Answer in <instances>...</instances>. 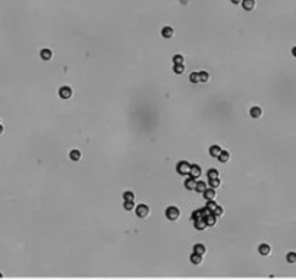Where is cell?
I'll return each mask as SVG.
<instances>
[{
    "label": "cell",
    "mask_w": 296,
    "mask_h": 280,
    "mask_svg": "<svg viewBox=\"0 0 296 280\" xmlns=\"http://www.w3.org/2000/svg\"><path fill=\"white\" fill-rule=\"evenodd\" d=\"M166 218L169 220V221H175V220H178L179 218V215H181V211L176 208V206H168V209H166Z\"/></svg>",
    "instance_id": "1"
},
{
    "label": "cell",
    "mask_w": 296,
    "mask_h": 280,
    "mask_svg": "<svg viewBox=\"0 0 296 280\" xmlns=\"http://www.w3.org/2000/svg\"><path fill=\"white\" fill-rule=\"evenodd\" d=\"M189 169H191V165L188 162H179L178 165H176V172L179 175H189Z\"/></svg>",
    "instance_id": "2"
},
{
    "label": "cell",
    "mask_w": 296,
    "mask_h": 280,
    "mask_svg": "<svg viewBox=\"0 0 296 280\" xmlns=\"http://www.w3.org/2000/svg\"><path fill=\"white\" fill-rule=\"evenodd\" d=\"M136 215L140 217V218H146L149 215V206L145 205V204H140L136 206Z\"/></svg>",
    "instance_id": "3"
},
{
    "label": "cell",
    "mask_w": 296,
    "mask_h": 280,
    "mask_svg": "<svg viewBox=\"0 0 296 280\" xmlns=\"http://www.w3.org/2000/svg\"><path fill=\"white\" fill-rule=\"evenodd\" d=\"M71 96H72V90H71V87H61V90H59V97H61V98L68 100Z\"/></svg>",
    "instance_id": "4"
},
{
    "label": "cell",
    "mask_w": 296,
    "mask_h": 280,
    "mask_svg": "<svg viewBox=\"0 0 296 280\" xmlns=\"http://www.w3.org/2000/svg\"><path fill=\"white\" fill-rule=\"evenodd\" d=\"M201 173H202V172H201V168H199L198 165H192V166H191V169H189V176H191V178H195V179H196V178L201 176Z\"/></svg>",
    "instance_id": "5"
},
{
    "label": "cell",
    "mask_w": 296,
    "mask_h": 280,
    "mask_svg": "<svg viewBox=\"0 0 296 280\" xmlns=\"http://www.w3.org/2000/svg\"><path fill=\"white\" fill-rule=\"evenodd\" d=\"M202 195H204V198H205L207 201L215 199V189H212V188H207L205 191L202 192Z\"/></svg>",
    "instance_id": "6"
},
{
    "label": "cell",
    "mask_w": 296,
    "mask_h": 280,
    "mask_svg": "<svg viewBox=\"0 0 296 280\" xmlns=\"http://www.w3.org/2000/svg\"><path fill=\"white\" fill-rule=\"evenodd\" d=\"M195 185H196V179L195 178H188L186 180H185V188L188 189V191H192V189H195Z\"/></svg>",
    "instance_id": "7"
},
{
    "label": "cell",
    "mask_w": 296,
    "mask_h": 280,
    "mask_svg": "<svg viewBox=\"0 0 296 280\" xmlns=\"http://www.w3.org/2000/svg\"><path fill=\"white\" fill-rule=\"evenodd\" d=\"M241 5L244 10H253L254 7V0H241Z\"/></svg>",
    "instance_id": "8"
},
{
    "label": "cell",
    "mask_w": 296,
    "mask_h": 280,
    "mask_svg": "<svg viewBox=\"0 0 296 280\" xmlns=\"http://www.w3.org/2000/svg\"><path fill=\"white\" fill-rule=\"evenodd\" d=\"M204 221H205L207 227H212V225H215V222H217V217H214L212 214H210V215H207L205 218H204Z\"/></svg>",
    "instance_id": "9"
},
{
    "label": "cell",
    "mask_w": 296,
    "mask_h": 280,
    "mask_svg": "<svg viewBox=\"0 0 296 280\" xmlns=\"http://www.w3.org/2000/svg\"><path fill=\"white\" fill-rule=\"evenodd\" d=\"M221 147L220 146H217V145H212L211 147H210V155L212 156V157H218V155L221 153Z\"/></svg>",
    "instance_id": "10"
},
{
    "label": "cell",
    "mask_w": 296,
    "mask_h": 280,
    "mask_svg": "<svg viewBox=\"0 0 296 280\" xmlns=\"http://www.w3.org/2000/svg\"><path fill=\"white\" fill-rule=\"evenodd\" d=\"M40 58L43 61H49L52 58V51L51 49H42L40 51Z\"/></svg>",
    "instance_id": "11"
},
{
    "label": "cell",
    "mask_w": 296,
    "mask_h": 280,
    "mask_svg": "<svg viewBox=\"0 0 296 280\" xmlns=\"http://www.w3.org/2000/svg\"><path fill=\"white\" fill-rule=\"evenodd\" d=\"M218 160L222 162V163L228 162V160H230V153L227 152V150H221V153L218 155Z\"/></svg>",
    "instance_id": "12"
},
{
    "label": "cell",
    "mask_w": 296,
    "mask_h": 280,
    "mask_svg": "<svg viewBox=\"0 0 296 280\" xmlns=\"http://www.w3.org/2000/svg\"><path fill=\"white\" fill-rule=\"evenodd\" d=\"M250 115H252L253 119L261 117V108H260V107H253L252 110H250Z\"/></svg>",
    "instance_id": "13"
},
{
    "label": "cell",
    "mask_w": 296,
    "mask_h": 280,
    "mask_svg": "<svg viewBox=\"0 0 296 280\" xmlns=\"http://www.w3.org/2000/svg\"><path fill=\"white\" fill-rule=\"evenodd\" d=\"M208 188L207 186V183H204L202 180H196V185H195V191H198L199 194H202L204 191H205Z\"/></svg>",
    "instance_id": "14"
},
{
    "label": "cell",
    "mask_w": 296,
    "mask_h": 280,
    "mask_svg": "<svg viewBox=\"0 0 296 280\" xmlns=\"http://www.w3.org/2000/svg\"><path fill=\"white\" fill-rule=\"evenodd\" d=\"M201 261H202V255L201 254H196V253L191 254V263L192 264H201Z\"/></svg>",
    "instance_id": "15"
},
{
    "label": "cell",
    "mask_w": 296,
    "mask_h": 280,
    "mask_svg": "<svg viewBox=\"0 0 296 280\" xmlns=\"http://www.w3.org/2000/svg\"><path fill=\"white\" fill-rule=\"evenodd\" d=\"M194 227H195V230L202 231V230L207 228V224H205V221H204V220H198V221H194Z\"/></svg>",
    "instance_id": "16"
},
{
    "label": "cell",
    "mask_w": 296,
    "mask_h": 280,
    "mask_svg": "<svg viewBox=\"0 0 296 280\" xmlns=\"http://www.w3.org/2000/svg\"><path fill=\"white\" fill-rule=\"evenodd\" d=\"M205 251H207V248H205V245H204V244H196L194 247V253H196V254L204 255V254H205Z\"/></svg>",
    "instance_id": "17"
},
{
    "label": "cell",
    "mask_w": 296,
    "mask_h": 280,
    "mask_svg": "<svg viewBox=\"0 0 296 280\" xmlns=\"http://www.w3.org/2000/svg\"><path fill=\"white\" fill-rule=\"evenodd\" d=\"M259 253H260L261 255H269V254H270V245L261 244V245L259 247Z\"/></svg>",
    "instance_id": "18"
},
{
    "label": "cell",
    "mask_w": 296,
    "mask_h": 280,
    "mask_svg": "<svg viewBox=\"0 0 296 280\" xmlns=\"http://www.w3.org/2000/svg\"><path fill=\"white\" fill-rule=\"evenodd\" d=\"M191 218H192V221H198V220H204V214H202V211H201V209H196V211H194V212H192V215H191Z\"/></svg>",
    "instance_id": "19"
},
{
    "label": "cell",
    "mask_w": 296,
    "mask_h": 280,
    "mask_svg": "<svg viewBox=\"0 0 296 280\" xmlns=\"http://www.w3.org/2000/svg\"><path fill=\"white\" fill-rule=\"evenodd\" d=\"M162 36H163V38H172V36H173V29L169 28V26L163 28V29H162Z\"/></svg>",
    "instance_id": "20"
},
{
    "label": "cell",
    "mask_w": 296,
    "mask_h": 280,
    "mask_svg": "<svg viewBox=\"0 0 296 280\" xmlns=\"http://www.w3.org/2000/svg\"><path fill=\"white\" fill-rule=\"evenodd\" d=\"M198 75H199V82H207L210 80V74L207 71H201L198 72Z\"/></svg>",
    "instance_id": "21"
},
{
    "label": "cell",
    "mask_w": 296,
    "mask_h": 280,
    "mask_svg": "<svg viewBox=\"0 0 296 280\" xmlns=\"http://www.w3.org/2000/svg\"><path fill=\"white\" fill-rule=\"evenodd\" d=\"M220 179L218 178H214V179H210V182H208V185H210V188H212V189H217L218 186H220Z\"/></svg>",
    "instance_id": "22"
},
{
    "label": "cell",
    "mask_w": 296,
    "mask_h": 280,
    "mask_svg": "<svg viewBox=\"0 0 296 280\" xmlns=\"http://www.w3.org/2000/svg\"><path fill=\"white\" fill-rule=\"evenodd\" d=\"M70 157H71V160H74V162H77V160H80V157H81V153H80V150H71V153H70Z\"/></svg>",
    "instance_id": "23"
},
{
    "label": "cell",
    "mask_w": 296,
    "mask_h": 280,
    "mask_svg": "<svg viewBox=\"0 0 296 280\" xmlns=\"http://www.w3.org/2000/svg\"><path fill=\"white\" fill-rule=\"evenodd\" d=\"M222 212H224V209H222L220 205H217V206L214 208V211H212L211 214H212L214 217H217V218H218V217H221V215H222Z\"/></svg>",
    "instance_id": "24"
},
{
    "label": "cell",
    "mask_w": 296,
    "mask_h": 280,
    "mask_svg": "<svg viewBox=\"0 0 296 280\" xmlns=\"http://www.w3.org/2000/svg\"><path fill=\"white\" fill-rule=\"evenodd\" d=\"M123 199H124V201H134V194H133L131 191H126V192L123 194Z\"/></svg>",
    "instance_id": "25"
},
{
    "label": "cell",
    "mask_w": 296,
    "mask_h": 280,
    "mask_svg": "<svg viewBox=\"0 0 296 280\" xmlns=\"http://www.w3.org/2000/svg\"><path fill=\"white\" fill-rule=\"evenodd\" d=\"M189 81H191L192 84H198V82H199V75H198V72H192V74L189 75Z\"/></svg>",
    "instance_id": "26"
},
{
    "label": "cell",
    "mask_w": 296,
    "mask_h": 280,
    "mask_svg": "<svg viewBox=\"0 0 296 280\" xmlns=\"http://www.w3.org/2000/svg\"><path fill=\"white\" fill-rule=\"evenodd\" d=\"M207 175H208V179L218 178V171H217V169H210V171L207 172Z\"/></svg>",
    "instance_id": "27"
},
{
    "label": "cell",
    "mask_w": 296,
    "mask_h": 280,
    "mask_svg": "<svg viewBox=\"0 0 296 280\" xmlns=\"http://www.w3.org/2000/svg\"><path fill=\"white\" fill-rule=\"evenodd\" d=\"M173 71H175V74H182V72L185 71V68H184V64L175 65V66H173Z\"/></svg>",
    "instance_id": "28"
},
{
    "label": "cell",
    "mask_w": 296,
    "mask_h": 280,
    "mask_svg": "<svg viewBox=\"0 0 296 280\" xmlns=\"http://www.w3.org/2000/svg\"><path fill=\"white\" fill-rule=\"evenodd\" d=\"M134 208V201H124V209L126 211H131Z\"/></svg>",
    "instance_id": "29"
},
{
    "label": "cell",
    "mask_w": 296,
    "mask_h": 280,
    "mask_svg": "<svg viewBox=\"0 0 296 280\" xmlns=\"http://www.w3.org/2000/svg\"><path fill=\"white\" fill-rule=\"evenodd\" d=\"M179 64H184V56H182V55H175L173 56V65H179Z\"/></svg>",
    "instance_id": "30"
},
{
    "label": "cell",
    "mask_w": 296,
    "mask_h": 280,
    "mask_svg": "<svg viewBox=\"0 0 296 280\" xmlns=\"http://www.w3.org/2000/svg\"><path fill=\"white\" fill-rule=\"evenodd\" d=\"M286 259H287V261H289V263H295V261H296V253H293V251H292V253H289Z\"/></svg>",
    "instance_id": "31"
},
{
    "label": "cell",
    "mask_w": 296,
    "mask_h": 280,
    "mask_svg": "<svg viewBox=\"0 0 296 280\" xmlns=\"http://www.w3.org/2000/svg\"><path fill=\"white\" fill-rule=\"evenodd\" d=\"M217 206V202L214 201V199H211V201H208V204H207V208L208 209H211V212L214 211V208Z\"/></svg>",
    "instance_id": "32"
},
{
    "label": "cell",
    "mask_w": 296,
    "mask_h": 280,
    "mask_svg": "<svg viewBox=\"0 0 296 280\" xmlns=\"http://www.w3.org/2000/svg\"><path fill=\"white\" fill-rule=\"evenodd\" d=\"M201 211H202V214H204V218H205L207 215H210V214H211V209H208L207 206H205V208H202Z\"/></svg>",
    "instance_id": "33"
},
{
    "label": "cell",
    "mask_w": 296,
    "mask_h": 280,
    "mask_svg": "<svg viewBox=\"0 0 296 280\" xmlns=\"http://www.w3.org/2000/svg\"><path fill=\"white\" fill-rule=\"evenodd\" d=\"M231 2H233V3H234V5H238V3H240V2H241V0H231Z\"/></svg>",
    "instance_id": "34"
},
{
    "label": "cell",
    "mask_w": 296,
    "mask_h": 280,
    "mask_svg": "<svg viewBox=\"0 0 296 280\" xmlns=\"http://www.w3.org/2000/svg\"><path fill=\"white\" fill-rule=\"evenodd\" d=\"M292 55H293V56H296V48H293V49H292Z\"/></svg>",
    "instance_id": "35"
},
{
    "label": "cell",
    "mask_w": 296,
    "mask_h": 280,
    "mask_svg": "<svg viewBox=\"0 0 296 280\" xmlns=\"http://www.w3.org/2000/svg\"><path fill=\"white\" fill-rule=\"evenodd\" d=\"M2 131H3V127H2V126H0V134H2Z\"/></svg>",
    "instance_id": "36"
},
{
    "label": "cell",
    "mask_w": 296,
    "mask_h": 280,
    "mask_svg": "<svg viewBox=\"0 0 296 280\" xmlns=\"http://www.w3.org/2000/svg\"><path fill=\"white\" fill-rule=\"evenodd\" d=\"M2 277H3V276H2V273H0V279H2Z\"/></svg>",
    "instance_id": "37"
}]
</instances>
